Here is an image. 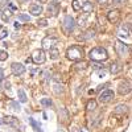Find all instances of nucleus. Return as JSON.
Wrapping results in <instances>:
<instances>
[{"label": "nucleus", "instance_id": "1", "mask_svg": "<svg viewBox=\"0 0 132 132\" xmlns=\"http://www.w3.org/2000/svg\"><path fill=\"white\" fill-rule=\"evenodd\" d=\"M90 60L91 61H96V62H102V61H106L108 58V53L104 48H101V46H98V48H94L91 49L90 52Z\"/></svg>", "mask_w": 132, "mask_h": 132}, {"label": "nucleus", "instance_id": "2", "mask_svg": "<svg viewBox=\"0 0 132 132\" xmlns=\"http://www.w3.org/2000/svg\"><path fill=\"white\" fill-rule=\"evenodd\" d=\"M66 56H68V58L71 60V61H79V60L83 58L85 52H83V49H82L81 46L73 45V46H70V48L68 49V52H66Z\"/></svg>", "mask_w": 132, "mask_h": 132}, {"label": "nucleus", "instance_id": "3", "mask_svg": "<svg viewBox=\"0 0 132 132\" xmlns=\"http://www.w3.org/2000/svg\"><path fill=\"white\" fill-rule=\"evenodd\" d=\"M30 60L36 65H41V63H44L46 61V57H45V53H44L42 49H36V50H33Z\"/></svg>", "mask_w": 132, "mask_h": 132}, {"label": "nucleus", "instance_id": "4", "mask_svg": "<svg viewBox=\"0 0 132 132\" xmlns=\"http://www.w3.org/2000/svg\"><path fill=\"white\" fill-rule=\"evenodd\" d=\"M115 49H116V53H118V56L120 57H126L129 49H128V45H126V44L123 41H120V40H116L115 41Z\"/></svg>", "mask_w": 132, "mask_h": 132}, {"label": "nucleus", "instance_id": "5", "mask_svg": "<svg viewBox=\"0 0 132 132\" xmlns=\"http://www.w3.org/2000/svg\"><path fill=\"white\" fill-rule=\"evenodd\" d=\"M74 27H75V21H74V19H73L71 16H66L65 20H63V30H65L66 35L71 33L73 29H74Z\"/></svg>", "mask_w": 132, "mask_h": 132}, {"label": "nucleus", "instance_id": "6", "mask_svg": "<svg viewBox=\"0 0 132 132\" xmlns=\"http://www.w3.org/2000/svg\"><path fill=\"white\" fill-rule=\"evenodd\" d=\"M57 42H58V38H57V37L46 36L45 38L42 40V42H41V44H42V48H44V49H48V50H49V49H52L54 45H56Z\"/></svg>", "mask_w": 132, "mask_h": 132}, {"label": "nucleus", "instance_id": "7", "mask_svg": "<svg viewBox=\"0 0 132 132\" xmlns=\"http://www.w3.org/2000/svg\"><path fill=\"white\" fill-rule=\"evenodd\" d=\"M107 20L111 24H118L120 20V11L119 9H112L107 13Z\"/></svg>", "mask_w": 132, "mask_h": 132}, {"label": "nucleus", "instance_id": "8", "mask_svg": "<svg viewBox=\"0 0 132 132\" xmlns=\"http://www.w3.org/2000/svg\"><path fill=\"white\" fill-rule=\"evenodd\" d=\"M11 70H12L13 75H21L25 73V66L23 63H19V62H13L11 65Z\"/></svg>", "mask_w": 132, "mask_h": 132}, {"label": "nucleus", "instance_id": "9", "mask_svg": "<svg viewBox=\"0 0 132 132\" xmlns=\"http://www.w3.org/2000/svg\"><path fill=\"white\" fill-rule=\"evenodd\" d=\"M114 99V93L111 90H104L101 95H99V102L101 103H108Z\"/></svg>", "mask_w": 132, "mask_h": 132}, {"label": "nucleus", "instance_id": "10", "mask_svg": "<svg viewBox=\"0 0 132 132\" xmlns=\"http://www.w3.org/2000/svg\"><path fill=\"white\" fill-rule=\"evenodd\" d=\"M118 36L119 37H124V38H128L131 37V32H129V25L128 24H124L120 27L119 32H118Z\"/></svg>", "mask_w": 132, "mask_h": 132}, {"label": "nucleus", "instance_id": "11", "mask_svg": "<svg viewBox=\"0 0 132 132\" xmlns=\"http://www.w3.org/2000/svg\"><path fill=\"white\" fill-rule=\"evenodd\" d=\"M129 91H131V83H129V82L124 81V82H122V83L119 85V94L126 95V94H128Z\"/></svg>", "mask_w": 132, "mask_h": 132}, {"label": "nucleus", "instance_id": "12", "mask_svg": "<svg viewBox=\"0 0 132 132\" xmlns=\"http://www.w3.org/2000/svg\"><path fill=\"white\" fill-rule=\"evenodd\" d=\"M29 12L33 16H40L42 13V7L40 4H30L29 5Z\"/></svg>", "mask_w": 132, "mask_h": 132}, {"label": "nucleus", "instance_id": "13", "mask_svg": "<svg viewBox=\"0 0 132 132\" xmlns=\"http://www.w3.org/2000/svg\"><path fill=\"white\" fill-rule=\"evenodd\" d=\"M81 9L83 11L86 15L91 13L93 11H94V4H93V2H85V3H82V4H81Z\"/></svg>", "mask_w": 132, "mask_h": 132}, {"label": "nucleus", "instance_id": "14", "mask_svg": "<svg viewBox=\"0 0 132 132\" xmlns=\"http://www.w3.org/2000/svg\"><path fill=\"white\" fill-rule=\"evenodd\" d=\"M2 123L8 124V126H12V127H17V126H19L17 119H16V118H13V116H4V118H3V120H2Z\"/></svg>", "mask_w": 132, "mask_h": 132}, {"label": "nucleus", "instance_id": "15", "mask_svg": "<svg viewBox=\"0 0 132 132\" xmlns=\"http://www.w3.org/2000/svg\"><path fill=\"white\" fill-rule=\"evenodd\" d=\"M48 12H49V15H52V16H56L57 13H58V3H50V5L48 7Z\"/></svg>", "mask_w": 132, "mask_h": 132}, {"label": "nucleus", "instance_id": "16", "mask_svg": "<svg viewBox=\"0 0 132 132\" xmlns=\"http://www.w3.org/2000/svg\"><path fill=\"white\" fill-rule=\"evenodd\" d=\"M122 65H120L119 62H114L111 66H110V71H111L112 74H118L119 71H122Z\"/></svg>", "mask_w": 132, "mask_h": 132}, {"label": "nucleus", "instance_id": "17", "mask_svg": "<svg viewBox=\"0 0 132 132\" xmlns=\"http://www.w3.org/2000/svg\"><path fill=\"white\" fill-rule=\"evenodd\" d=\"M12 17V11H11L9 8H5V9H3V13H2V19H3V21H7Z\"/></svg>", "mask_w": 132, "mask_h": 132}, {"label": "nucleus", "instance_id": "18", "mask_svg": "<svg viewBox=\"0 0 132 132\" xmlns=\"http://www.w3.org/2000/svg\"><path fill=\"white\" fill-rule=\"evenodd\" d=\"M49 56H50V58H52V60H57V58L60 57V50H58V49H56V48L49 49Z\"/></svg>", "mask_w": 132, "mask_h": 132}, {"label": "nucleus", "instance_id": "19", "mask_svg": "<svg viewBox=\"0 0 132 132\" xmlns=\"http://www.w3.org/2000/svg\"><path fill=\"white\" fill-rule=\"evenodd\" d=\"M29 124L33 127V128H35L37 132H42V129H41V126L36 122V120L35 119H33V118H29Z\"/></svg>", "mask_w": 132, "mask_h": 132}, {"label": "nucleus", "instance_id": "20", "mask_svg": "<svg viewBox=\"0 0 132 132\" xmlns=\"http://www.w3.org/2000/svg\"><path fill=\"white\" fill-rule=\"evenodd\" d=\"M17 95H19V101H20V102L25 103V102L28 101V98H27V94L24 93V90H23V89H20V90L17 91Z\"/></svg>", "mask_w": 132, "mask_h": 132}, {"label": "nucleus", "instance_id": "21", "mask_svg": "<svg viewBox=\"0 0 132 132\" xmlns=\"http://www.w3.org/2000/svg\"><path fill=\"white\" fill-rule=\"evenodd\" d=\"M96 106H98V103H96V101H94V99H90V101L87 102V110H89V111H94V110L96 108Z\"/></svg>", "mask_w": 132, "mask_h": 132}, {"label": "nucleus", "instance_id": "22", "mask_svg": "<svg viewBox=\"0 0 132 132\" xmlns=\"http://www.w3.org/2000/svg\"><path fill=\"white\" fill-rule=\"evenodd\" d=\"M40 103H41V104H42L44 107H50V106L53 104V103H52V99H50V98H42Z\"/></svg>", "mask_w": 132, "mask_h": 132}, {"label": "nucleus", "instance_id": "23", "mask_svg": "<svg viewBox=\"0 0 132 132\" xmlns=\"http://www.w3.org/2000/svg\"><path fill=\"white\" fill-rule=\"evenodd\" d=\"M126 111H127V106L126 104H120V106H118L115 108V112L116 114H122V112H126Z\"/></svg>", "mask_w": 132, "mask_h": 132}, {"label": "nucleus", "instance_id": "24", "mask_svg": "<svg viewBox=\"0 0 132 132\" xmlns=\"http://www.w3.org/2000/svg\"><path fill=\"white\" fill-rule=\"evenodd\" d=\"M7 36H8V29L7 28H2V30H0V40H4Z\"/></svg>", "mask_w": 132, "mask_h": 132}, {"label": "nucleus", "instance_id": "25", "mask_svg": "<svg viewBox=\"0 0 132 132\" xmlns=\"http://www.w3.org/2000/svg\"><path fill=\"white\" fill-rule=\"evenodd\" d=\"M71 3H73V9L74 11H79L81 9V3L78 2V0H73Z\"/></svg>", "mask_w": 132, "mask_h": 132}, {"label": "nucleus", "instance_id": "26", "mask_svg": "<svg viewBox=\"0 0 132 132\" xmlns=\"http://www.w3.org/2000/svg\"><path fill=\"white\" fill-rule=\"evenodd\" d=\"M37 24H38V27L44 28V27L48 25V20H46V19H40V20L37 21Z\"/></svg>", "mask_w": 132, "mask_h": 132}, {"label": "nucleus", "instance_id": "27", "mask_svg": "<svg viewBox=\"0 0 132 132\" xmlns=\"http://www.w3.org/2000/svg\"><path fill=\"white\" fill-rule=\"evenodd\" d=\"M7 58H8V53H7V52H0V61L3 62V61H5Z\"/></svg>", "mask_w": 132, "mask_h": 132}, {"label": "nucleus", "instance_id": "28", "mask_svg": "<svg viewBox=\"0 0 132 132\" xmlns=\"http://www.w3.org/2000/svg\"><path fill=\"white\" fill-rule=\"evenodd\" d=\"M19 20H21V21H29L30 19H29L28 15H20L19 16Z\"/></svg>", "mask_w": 132, "mask_h": 132}, {"label": "nucleus", "instance_id": "29", "mask_svg": "<svg viewBox=\"0 0 132 132\" xmlns=\"http://www.w3.org/2000/svg\"><path fill=\"white\" fill-rule=\"evenodd\" d=\"M86 16H87V15L85 13V17H83V19H82V17H79V20H78V25H81V27H82V25H85V23H86Z\"/></svg>", "mask_w": 132, "mask_h": 132}, {"label": "nucleus", "instance_id": "30", "mask_svg": "<svg viewBox=\"0 0 132 132\" xmlns=\"http://www.w3.org/2000/svg\"><path fill=\"white\" fill-rule=\"evenodd\" d=\"M86 66H87V63L86 62H82V63L77 65V69H86Z\"/></svg>", "mask_w": 132, "mask_h": 132}, {"label": "nucleus", "instance_id": "31", "mask_svg": "<svg viewBox=\"0 0 132 132\" xmlns=\"http://www.w3.org/2000/svg\"><path fill=\"white\" fill-rule=\"evenodd\" d=\"M96 2H98L99 4H102V5H103V4H107L108 0H96Z\"/></svg>", "mask_w": 132, "mask_h": 132}, {"label": "nucleus", "instance_id": "32", "mask_svg": "<svg viewBox=\"0 0 132 132\" xmlns=\"http://www.w3.org/2000/svg\"><path fill=\"white\" fill-rule=\"evenodd\" d=\"M9 9L11 11H16V5L15 4H9Z\"/></svg>", "mask_w": 132, "mask_h": 132}, {"label": "nucleus", "instance_id": "33", "mask_svg": "<svg viewBox=\"0 0 132 132\" xmlns=\"http://www.w3.org/2000/svg\"><path fill=\"white\" fill-rule=\"evenodd\" d=\"M3 78H4V75H3V69L0 68V81H2Z\"/></svg>", "mask_w": 132, "mask_h": 132}, {"label": "nucleus", "instance_id": "34", "mask_svg": "<svg viewBox=\"0 0 132 132\" xmlns=\"http://www.w3.org/2000/svg\"><path fill=\"white\" fill-rule=\"evenodd\" d=\"M114 2H115V3H118V4H123V3L126 2V0H114Z\"/></svg>", "mask_w": 132, "mask_h": 132}, {"label": "nucleus", "instance_id": "35", "mask_svg": "<svg viewBox=\"0 0 132 132\" xmlns=\"http://www.w3.org/2000/svg\"><path fill=\"white\" fill-rule=\"evenodd\" d=\"M11 104H12V106L15 107V110H20V107H19V106H17V104H16L15 102H12V103H11Z\"/></svg>", "mask_w": 132, "mask_h": 132}, {"label": "nucleus", "instance_id": "36", "mask_svg": "<svg viewBox=\"0 0 132 132\" xmlns=\"http://www.w3.org/2000/svg\"><path fill=\"white\" fill-rule=\"evenodd\" d=\"M36 2H38L40 4H44V3H46V2H48V0H36Z\"/></svg>", "mask_w": 132, "mask_h": 132}, {"label": "nucleus", "instance_id": "37", "mask_svg": "<svg viewBox=\"0 0 132 132\" xmlns=\"http://www.w3.org/2000/svg\"><path fill=\"white\" fill-rule=\"evenodd\" d=\"M4 86H5V89H9V86H11V85H9V82H5Z\"/></svg>", "mask_w": 132, "mask_h": 132}, {"label": "nucleus", "instance_id": "38", "mask_svg": "<svg viewBox=\"0 0 132 132\" xmlns=\"http://www.w3.org/2000/svg\"><path fill=\"white\" fill-rule=\"evenodd\" d=\"M20 27H21V25L19 24V21H16V23H15V28H20Z\"/></svg>", "mask_w": 132, "mask_h": 132}, {"label": "nucleus", "instance_id": "39", "mask_svg": "<svg viewBox=\"0 0 132 132\" xmlns=\"http://www.w3.org/2000/svg\"><path fill=\"white\" fill-rule=\"evenodd\" d=\"M79 132H87V129H86V128H82V129H81Z\"/></svg>", "mask_w": 132, "mask_h": 132}]
</instances>
